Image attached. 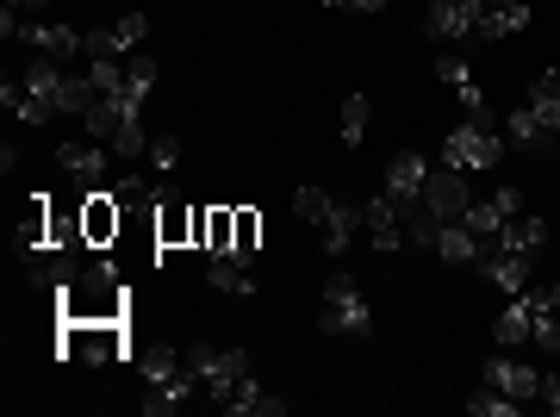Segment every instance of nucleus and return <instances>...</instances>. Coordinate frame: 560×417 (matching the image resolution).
Wrapping results in <instances>:
<instances>
[{
	"mask_svg": "<svg viewBox=\"0 0 560 417\" xmlns=\"http://www.w3.org/2000/svg\"><path fill=\"white\" fill-rule=\"evenodd\" d=\"M504 157V131L499 125H480V119H460L448 138H442V162L460 169V175H480V169H499Z\"/></svg>",
	"mask_w": 560,
	"mask_h": 417,
	"instance_id": "1",
	"label": "nucleus"
},
{
	"mask_svg": "<svg viewBox=\"0 0 560 417\" xmlns=\"http://www.w3.org/2000/svg\"><path fill=\"white\" fill-rule=\"evenodd\" d=\"M318 331L324 337H368L374 331V312L349 275H330L324 280V312H318Z\"/></svg>",
	"mask_w": 560,
	"mask_h": 417,
	"instance_id": "2",
	"label": "nucleus"
},
{
	"mask_svg": "<svg viewBox=\"0 0 560 417\" xmlns=\"http://www.w3.org/2000/svg\"><path fill=\"white\" fill-rule=\"evenodd\" d=\"M187 374L224 405V398L237 393V380L249 374V356L243 349H212V343H200V349H187Z\"/></svg>",
	"mask_w": 560,
	"mask_h": 417,
	"instance_id": "3",
	"label": "nucleus"
},
{
	"mask_svg": "<svg viewBox=\"0 0 560 417\" xmlns=\"http://www.w3.org/2000/svg\"><path fill=\"white\" fill-rule=\"evenodd\" d=\"M418 206L430 212V219H442V224L460 219V212L474 206V194H467V175H460V169H448V162H442V169H430V181H423Z\"/></svg>",
	"mask_w": 560,
	"mask_h": 417,
	"instance_id": "4",
	"label": "nucleus"
},
{
	"mask_svg": "<svg viewBox=\"0 0 560 417\" xmlns=\"http://www.w3.org/2000/svg\"><path fill=\"white\" fill-rule=\"evenodd\" d=\"M486 0H430L423 13V38H480Z\"/></svg>",
	"mask_w": 560,
	"mask_h": 417,
	"instance_id": "5",
	"label": "nucleus"
},
{
	"mask_svg": "<svg viewBox=\"0 0 560 417\" xmlns=\"http://www.w3.org/2000/svg\"><path fill=\"white\" fill-rule=\"evenodd\" d=\"M361 224H368V238H374V250H381V256L405 250V206L386 194V187L374 199H361Z\"/></svg>",
	"mask_w": 560,
	"mask_h": 417,
	"instance_id": "6",
	"label": "nucleus"
},
{
	"mask_svg": "<svg viewBox=\"0 0 560 417\" xmlns=\"http://www.w3.org/2000/svg\"><path fill=\"white\" fill-rule=\"evenodd\" d=\"M517 206H523V194L517 187H499V194H486V199H474L467 212H460V224L474 231V238H499L504 224L517 219Z\"/></svg>",
	"mask_w": 560,
	"mask_h": 417,
	"instance_id": "7",
	"label": "nucleus"
},
{
	"mask_svg": "<svg viewBox=\"0 0 560 417\" xmlns=\"http://www.w3.org/2000/svg\"><path fill=\"white\" fill-rule=\"evenodd\" d=\"M150 38V20L143 13H119L113 25H94L88 32V57H125V50H138Z\"/></svg>",
	"mask_w": 560,
	"mask_h": 417,
	"instance_id": "8",
	"label": "nucleus"
},
{
	"mask_svg": "<svg viewBox=\"0 0 560 417\" xmlns=\"http://www.w3.org/2000/svg\"><path fill=\"white\" fill-rule=\"evenodd\" d=\"M20 38H25V44H38L44 57H57V62L88 57V32H75V25H38V20H25V25H20Z\"/></svg>",
	"mask_w": 560,
	"mask_h": 417,
	"instance_id": "9",
	"label": "nucleus"
},
{
	"mask_svg": "<svg viewBox=\"0 0 560 417\" xmlns=\"http://www.w3.org/2000/svg\"><path fill=\"white\" fill-rule=\"evenodd\" d=\"M423 181H430V162L418 157V150H399V157L386 162V194L399 199L405 212L418 206V194H423Z\"/></svg>",
	"mask_w": 560,
	"mask_h": 417,
	"instance_id": "10",
	"label": "nucleus"
},
{
	"mask_svg": "<svg viewBox=\"0 0 560 417\" xmlns=\"http://www.w3.org/2000/svg\"><path fill=\"white\" fill-rule=\"evenodd\" d=\"M536 25V13H529V0H486L480 13V38H511V32H529Z\"/></svg>",
	"mask_w": 560,
	"mask_h": 417,
	"instance_id": "11",
	"label": "nucleus"
},
{
	"mask_svg": "<svg viewBox=\"0 0 560 417\" xmlns=\"http://www.w3.org/2000/svg\"><path fill=\"white\" fill-rule=\"evenodd\" d=\"M492 250H504V256H523V262H536L541 250H548V219H511L499 231V243H492Z\"/></svg>",
	"mask_w": 560,
	"mask_h": 417,
	"instance_id": "12",
	"label": "nucleus"
},
{
	"mask_svg": "<svg viewBox=\"0 0 560 417\" xmlns=\"http://www.w3.org/2000/svg\"><path fill=\"white\" fill-rule=\"evenodd\" d=\"M504 138L517 143V150H529V157H548L560 131H548V125L529 113V100H523V106H511V119H504Z\"/></svg>",
	"mask_w": 560,
	"mask_h": 417,
	"instance_id": "13",
	"label": "nucleus"
},
{
	"mask_svg": "<svg viewBox=\"0 0 560 417\" xmlns=\"http://www.w3.org/2000/svg\"><path fill=\"white\" fill-rule=\"evenodd\" d=\"M219 412H224V417H280V412H287V398L261 393V380H256V374H243V380H237V393L224 398Z\"/></svg>",
	"mask_w": 560,
	"mask_h": 417,
	"instance_id": "14",
	"label": "nucleus"
},
{
	"mask_svg": "<svg viewBox=\"0 0 560 417\" xmlns=\"http://www.w3.org/2000/svg\"><path fill=\"white\" fill-rule=\"evenodd\" d=\"M324 256H349V243H355L361 231V206H349V199H330V212H324Z\"/></svg>",
	"mask_w": 560,
	"mask_h": 417,
	"instance_id": "15",
	"label": "nucleus"
},
{
	"mask_svg": "<svg viewBox=\"0 0 560 417\" xmlns=\"http://www.w3.org/2000/svg\"><path fill=\"white\" fill-rule=\"evenodd\" d=\"M436 256L448 262V268H467V262H480V256H486V243L474 238V231H467L460 219H448V224L436 231Z\"/></svg>",
	"mask_w": 560,
	"mask_h": 417,
	"instance_id": "16",
	"label": "nucleus"
},
{
	"mask_svg": "<svg viewBox=\"0 0 560 417\" xmlns=\"http://www.w3.org/2000/svg\"><path fill=\"white\" fill-rule=\"evenodd\" d=\"M486 386H499V393H511L523 405V398H541V374H529V368H517V361H486Z\"/></svg>",
	"mask_w": 560,
	"mask_h": 417,
	"instance_id": "17",
	"label": "nucleus"
},
{
	"mask_svg": "<svg viewBox=\"0 0 560 417\" xmlns=\"http://www.w3.org/2000/svg\"><path fill=\"white\" fill-rule=\"evenodd\" d=\"M194 238L206 243V250H212V256H231V250H237V212H194Z\"/></svg>",
	"mask_w": 560,
	"mask_h": 417,
	"instance_id": "18",
	"label": "nucleus"
},
{
	"mask_svg": "<svg viewBox=\"0 0 560 417\" xmlns=\"http://www.w3.org/2000/svg\"><path fill=\"white\" fill-rule=\"evenodd\" d=\"M62 81H69V76H62L57 57H32V62H25V81H20V88H25L32 100H50V106H57V100H62Z\"/></svg>",
	"mask_w": 560,
	"mask_h": 417,
	"instance_id": "19",
	"label": "nucleus"
},
{
	"mask_svg": "<svg viewBox=\"0 0 560 417\" xmlns=\"http://www.w3.org/2000/svg\"><path fill=\"white\" fill-rule=\"evenodd\" d=\"M57 162L81 181V187H101V175H106V150H94V143H62Z\"/></svg>",
	"mask_w": 560,
	"mask_h": 417,
	"instance_id": "20",
	"label": "nucleus"
},
{
	"mask_svg": "<svg viewBox=\"0 0 560 417\" xmlns=\"http://www.w3.org/2000/svg\"><path fill=\"white\" fill-rule=\"evenodd\" d=\"M194 386H200V380H194L187 368H180L175 380H162V386H150V398H143V412H150V417H175L180 405L194 398Z\"/></svg>",
	"mask_w": 560,
	"mask_h": 417,
	"instance_id": "21",
	"label": "nucleus"
},
{
	"mask_svg": "<svg viewBox=\"0 0 560 417\" xmlns=\"http://www.w3.org/2000/svg\"><path fill=\"white\" fill-rule=\"evenodd\" d=\"M480 268H486V280H492V287H504V293H523V287H529V268H536V262H523V256H480Z\"/></svg>",
	"mask_w": 560,
	"mask_h": 417,
	"instance_id": "22",
	"label": "nucleus"
},
{
	"mask_svg": "<svg viewBox=\"0 0 560 417\" xmlns=\"http://www.w3.org/2000/svg\"><path fill=\"white\" fill-rule=\"evenodd\" d=\"M206 280H212L219 293H237V299H249V293H256V275H249V268H243L237 256H212V268H206Z\"/></svg>",
	"mask_w": 560,
	"mask_h": 417,
	"instance_id": "23",
	"label": "nucleus"
},
{
	"mask_svg": "<svg viewBox=\"0 0 560 417\" xmlns=\"http://www.w3.org/2000/svg\"><path fill=\"white\" fill-rule=\"evenodd\" d=\"M94 100H101V81H94V76H69V81H62L57 113H69V119H88V113H94Z\"/></svg>",
	"mask_w": 560,
	"mask_h": 417,
	"instance_id": "24",
	"label": "nucleus"
},
{
	"mask_svg": "<svg viewBox=\"0 0 560 417\" xmlns=\"http://www.w3.org/2000/svg\"><path fill=\"white\" fill-rule=\"evenodd\" d=\"M88 238L101 243V238H113V231H119V206H113V194H106V187H88Z\"/></svg>",
	"mask_w": 560,
	"mask_h": 417,
	"instance_id": "25",
	"label": "nucleus"
},
{
	"mask_svg": "<svg viewBox=\"0 0 560 417\" xmlns=\"http://www.w3.org/2000/svg\"><path fill=\"white\" fill-rule=\"evenodd\" d=\"M150 88H156V57H150V50H138V57L125 62V100H131V106L143 113V100H150Z\"/></svg>",
	"mask_w": 560,
	"mask_h": 417,
	"instance_id": "26",
	"label": "nucleus"
},
{
	"mask_svg": "<svg viewBox=\"0 0 560 417\" xmlns=\"http://www.w3.org/2000/svg\"><path fill=\"white\" fill-rule=\"evenodd\" d=\"M492 337L511 343V349H517V343L529 337V299H523V293H511V305H504L499 324H492Z\"/></svg>",
	"mask_w": 560,
	"mask_h": 417,
	"instance_id": "27",
	"label": "nucleus"
},
{
	"mask_svg": "<svg viewBox=\"0 0 560 417\" xmlns=\"http://www.w3.org/2000/svg\"><path fill=\"white\" fill-rule=\"evenodd\" d=\"M138 368H143V380H150V386H162V380H175L180 368H187V361H180L175 349H162V343H150V349L138 356Z\"/></svg>",
	"mask_w": 560,
	"mask_h": 417,
	"instance_id": "28",
	"label": "nucleus"
},
{
	"mask_svg": "<svg viewBox=\"0 0 560 417\" xmlns=\"http://www.w3.org/2000/svg\"><path fill=\"white\" fill-rule=\"evenodd\" d=\"M150 199H156V212H162V243H175L180 231L194 224V219H187V212H180V194H168V187H156V194H150Z\"/></svg>",
	"mask_w": 560,
	"mask_h": 417,
	"instance_id": "29",
	"label": "nucleus"
},
{
	"mask_svg": "<svg viewBox=\"0 0 560 417\" xmlns=\"http://www.w3.org/2000/svg\"><path fill=\"white\" fill-rule=\"evenodd\" d=\"M467 412L474 417H517V398L499 393V386H480V393L467 398Z\"/></svg>",
	"mask_w": 560,
	"mask_h": 417,
	"instance_id": "30",
	"label": "nucleus"
},
{
	"mask_svg": "<svg viewBox=\"0 0 560 417\" xmlns=\"http://www.w3.org/2000/svg\"><path fill=\"white\" fill-rule=\"evenodd\" d=\"M324 212H330V194H324V187H300V194H293V219L324 224Z\"/></svg>",
	"mask_w": 560,
	"mask_h": 417,
	"instance_id": "31",
	"label": "nucleus"
},
{
	"mask_svg": "<svg viewBox=\"0 0 560 417\" xmlns=\"http://www.w3.org/2000/svg\"><path fill=\"white\" fill-rule=\"evenodd\" d=\"M361 131H368V100H361V94H349V100H342V143L355 150V143H361Z\"/></svg>",
	"mask_w": 560,
	"mask_h": 417,
	"instance_id": "32",
	"label": "nucleus"
},
{
	"mask_svg": "<svg viewBox=\"0 0 560 417\" xmlns=\"http://www.w3.org/2000/svg\"><path fill=\"white\" fill-rule=\"evenodd\" d=\"M436 81H448V88H460V94H467V88H480L474 69H467L460 57H436Z\"/></svg>",
	"mask_w": 560,
	"mask_h": 417,
	"instance_id": "33",
	"label": "nucleus"
},
{
	"mask_svg": "<svg viewBox=\"0 0 560 417\" xmlns=\"http://www.w3.org/2000/svg\"><path fill=\"white\" fill-rule=\"evenodd\" d=\"M256 238H261L256 212H237V250H231V256H237V262H249V256H256Z\"/></svg>",
	"mask_w": 560,
	"mask_h": 417,
	"instance_id": "34",
	"label": "nucleus"
},
{
	"mask_svg": "<svg viewBox=\"0 0 560 417\" xmlns=\"http://www.w3.org/2000/svg\"><path fill=\"white\" fill-rule=\"evenodd\" d=\"M150 162H156V175H168L180 162V138H150Z\"/></svg>",
	"mask_w": 560,
	"mask_h": 417,
	"instance_id": "35",
	"label": "nucleus"
},
{
	"mask_svg": "<svg viewBox=\"0 0 560 417\" xmlns=\"http://www.w3.org/2000/svg\"><path fill=\"white\" fill-rule=\"evenodd\" d=\"M13 113H20V125H50V113H57V106H50V100L20 94V106H13Z\"/></svg>",
	"mask_w": 560,
	"mask_h": 417,
	"instance_id": "36",
	"label": "nucleus"
},
{
	"mask_svg": "<svg viewBox=\"0 0 560 417\" xmlns=\"http://www.w3.org/2000/svg\"><path fill=\"white\" fill-rule=\"evenodd\" d=\"M529 100H560V69H541V76L529 81Z\"/></svg>",
	"mask_w": 560,
	"mask_h": 417,
	"instance_id": "37",
	"label": "nucleus"
},
{
	"mask_svg": "<svg viewBox=\"0 0 560 417\" xmlns=\"http://www.w3.org/2000/svg\"><path fill=\"white\" fill-rule=\"evenodd\" d=\"M529 113H536L548 131H560V100H529Z\"/></svg>",
	"mask_w": 560,
	"mask_h": 417,
	"instance_id": "38",
	"label": "nucleus"
},
{
	"mask_svg": "<svg viewBox=\"0 0 560 417\" xmlns=\"http://www.w3.org/2000/svg\"><path fill=\"white\" fill-rule=\"evenodd\" d=\"M143 194H150V181L143 175H125L119 187H113V199H143Z\"/></svg>",
	"mask_w": 560,
	"mask_h": 417,
	"instance_id": "39",
	"label": "nucleus"
},
{
	"mask_svg": "<svg viewBox=\"0 0 560 417\" xmlns=\"http://www.w3.org/2000/svg\"><path fill=\"white\" fill-rule=\"evenodd\" d=\"M541 405H548V412L560 417V380H541Z\"/></svg>",
	"mask_w": 560,
	"mask_h": 417,
	"instance_id": "40",
	"label": "nucleus"
},
{
	"mask_svg": "<svg viewBox=\"0 0 560 417\" xmlns=\"http://www.w3.org/2000/svg\"><path fill=\"white\" fill-rule=\"evenodd\" d=\"M324 7H355V13H381L386 0H324Z\"/></svg>",
	"mask_w": 560,
	"mask_h": 417,
	"instance_id": "41",
	"label": "nucleus"
},
{
	"mask_svg": "<svg viewBox=\"0 0 560 417\" xmlns=\"http://www.w3.org/2000/svg\"><path fill=\"white\" fill-rule=\"evenodd\" d=\"M13 7H20V13H44V7H50V0H13Z\"/></svg>",
	"mask_w": 560,
	"mask_h": 417,
	"instance_id": "42",
	"label": "nucleus"
},
{
	"mask_svg": "<svg viewBox=\"0 0 560 417\" xmlns=\"http://www.w3.org/2000/svg\"><path fill=\"white\" fill-rule=\"evenodd\" d=\"M555 312H560V305H555Z\"/></svg>",
	"mask_w": 560,
	"mask_h": 417,
	"instance_id": "43",
	"label": "nucleus"
}]
</instances>
